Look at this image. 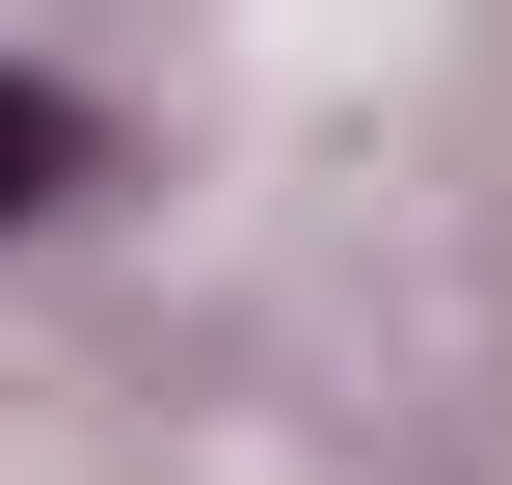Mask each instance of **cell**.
Instances as JSON below:
<instances>
[{
	"instance_id": "6da1fadb",
	"label": "cell",
	"mask_w": 512,
	"mask_h": 485,
	"mask_svg": "<svg viewBox=\"0 0 512 485\" xmlns=\"http://www.w3.org/2000/svg\"><path fill=\"white\" fill-rule=\"evenodd\" d=\"M54 189H81V108H54V81H0V216H54Z\"/></svg>"
}]
</instances>
